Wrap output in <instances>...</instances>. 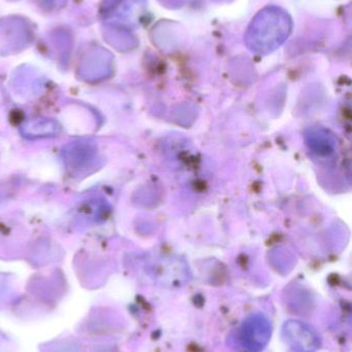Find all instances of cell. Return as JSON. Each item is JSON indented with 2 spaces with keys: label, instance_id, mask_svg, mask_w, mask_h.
<instances>
[{
  "label": "cell",
  "instance_id": "1",
  "mask_svg": "<svg viewBox=\"0 0 352 352\" xmlns=\"http://www.w3.org/2000/svg\"><path fill=\"white\" fill-rule=\"evenodd\" d=\"M282 337L293 352H315L320 347V337L310 324L291 320L283 324Z\"/></svg>",
  "mask_w": 352,
  "mask_h": 352
},
{
  "label": "cell",
  "instance_id": "3",
  "mask_svg": "<svg viewBox=\"0 0 352 352\" xmlns=\"http://www.w3.org/2000/svg\"><path fill=\"white\" fill-rule=\"evenodd\" d=\"M25 134L33 136H48L51 134H56L58 132V125L54 122L47 121V120H39V121H32L25 126ZM27 135V136H29Z\"/></svg>",
  "mask_w": 352,
  "mask_h": 352
},
{
  "label": "cell",
  "instance_id": "2",
  "mask_svg": "<svg viewBox=\"0 0 352 352\" xmlns=\"http://www.w3.org/2000/svg\"><path fill=\"white\" fill-rule=\"evenodd\" d=\"M272 336V324L270 320L256 314L248 316L240 330L242 345L250 352H260L268 345Z\"/></svg>",
  "mask_w": 352,
  "mask_h": 352
}]
</instances>
